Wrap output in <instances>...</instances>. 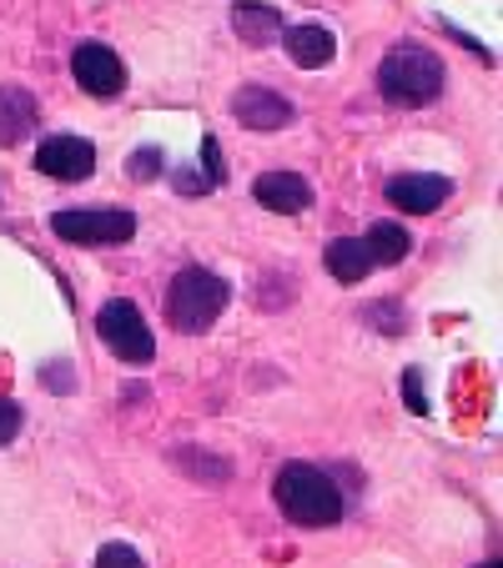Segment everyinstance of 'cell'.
Masks as SVG:
<instances>
[{"label": "cell", "instance_id": "cell-1", "mask_svg": "<svg viewBox=\"0 0 503 568\" xmlns=\"http://www.w3.org/2000/svg\"><path fill=\"white\" fill-rule=\"evenodd\" d=\"M282 518L298 528H338L343 524V488L312 463H282L272 478Z\"/></svg>", "mask_w": 503, "mask_h": 568}, {"label": "cell", "instance_id": "cell-2", "mask_svg": "<svg viewBox=\"0 0 503 568\" xmlns=\"http://www.w3.org/2000/svg\"><path fill=\"white\" fill-rule=\"evenodd\" d=\"M443 81H449V71H443V61L429 51V45H393V51L383 55V65H378V91H383L388 106H429V101L443 97Z\"/></svg>", "mask_w": 503, "mask_h": 568}, {"label": "cell", "instance_id": "cell-3", "mask_svg": "<svg viewBox=\"0 0 503 568\" xmlns=\"http://www.w3.org/2000/svg\"><path fill=\"white\" fill-rule=\"evenodd\" d=\"M227 297H232V287L217 272L182 267L172 277V287H167V317H172L177 333H207L227 312Z\"/></svg>", "mask_w": 503, "mask_h": 568}, {"label": "cell", "instance_id": "cell-4", "mask_svg": "<svg viewBox=\"0 0 503 568\" xmlns=\"http://www.w3.org/2000/svg\"><path fill=\"white\" fill-rule=\"evenodd\" d=\"M97 337L121 363H151V353H157V337H151L147 317H141V307L127 297H111L107 307L97 312Z\"/></svg>", "mask_w": 503, "mask_h": 568}, {"label": "cell", "instance_id": "cell-5", "mask_svg": "<svg viewBox=\"0 0 503 568\" xmlns=\"http://www.w3.org/2000/svg\"><path fill=\"white\" fill-rule=\"evenodd\" d=\"M51 232L71 247H121L137 236V216L121 206H101V212H56Z\"/></svg>", "mask_w": 503, "mask_h": 568}, {"label": "cell", "instance_id": "cell-6", "mask_svg": "<svg viewBox=\"0 0 503 568\" xmlns=\"http://www.w3.org/2000/svg\"><path fill=\"white\" fill-rule=\"evenodd\" d=\"M71 75H76V87L87 91V97H97V101H111V97L127 91V65H121V55L111 51V45H101V41L76 45Z\"/></svg>", "mask_w": 503, "mask_h": 568}, {"label": "cell", "instance_id": "cell-7", "mask_svg": "<svg viewBox=\"0 0 503 568\" xmlns=\"http://www.w3.org/2000/svg\"><path fill=\"white\" fill-rule=\"evenodd\" d=\"M36 172L51 182H87L97 172V146L87 136H46L36 146Z\"/></svg>", "mask_w": 503, "mask_h": 568}, {"label": "cell", "instance_id": "cell-8", "mask_svg": "<svg viewBox=\"0 0 503 568\" xmlns=\"http://www.w3.org/2000/svg\"><path fill=\"white\" fill-rule=\"evenodd\" d=\"M232 116L242 121L247 131H282L298 111H292L288 97H278V91H268V87H242L232 97Z\"/></svg>", "mask_w": 503, "mask_h": 568}, {"label": "cell", "instance_id": "cell-9", "mask_svg": "<svg viewBox=\"0 0 503 568\" xmlns=\"http://www.w3.org/2000/svg\"><path fill=\"white\" fill-rule=\"evenodd\" d=\"M449 196H453L449 176H393V182H388V202H393L398 212H408V216L439 212Z\"/></svg>", "mask_w": 503, "mask_h": 568}, {"label": "cell", "instance_id": "cell-10", "mask_svg": "<svg viewBox=\"0 0 503 568\" xmlns=\"http://www.w3.org/2000/svg\"><path fill=\"white\" fill-rule=\"evenodd\" d=\"M252 196L278 216H298L312 206V186L302 182L298 172H262L258 182H252Z\"/></svg>", "mask_w": 503, "mask_h": 568}, {"label": "cell", "instance_id": "cell-11", "mask_svg": "<svg viewBox=\"0 0 503 568\" xmlns=\"http://www.w3.org/2000/svg\"><path fill=\"white\" fill-rule=\"evenodd\" d=\"M232 26H237V36H242L247 45H272L282 31H288V21H282V11L278 6H268V0H237L232 6Z\"/></svg>", "mask_w": 503, "mask_h": 568}, {"label": "cell", "instance_id": "cell-12", "mask_svg": "<svg viewBox=\"0 0 503 568\" xmlns=\"http://www.w3.org/2000/svg\"><path fill=\"white\" fill-rule=\"evenodd\" d=\"M36 121H41V106H36L31 91L0 87V146H16V141H26L36 131Z\"/></svg>", "mask_w": 503, "mask_h": 568}, {"label": "cell", "instance_id": "cell-13", "mask_svg": "<svg viewBox=\"0 0 503 568\" xmlns=\"http://www.w3.org/2000/svg\"><path fill=\"white\" fill-rule=\"evenodd\" d=\"M288 55L302 71H322V65H332V55H338V36H332L328 26H292Z\"/></svg>", "mask_w": 503, "mask_h": 568}, {"label": "cell", "instance_id": "cell-14", "mask_svg": "<svg viewBox=\"0 0 503 568\" xmlns=\"http://www.w3.org/2000/svg\"><path fill=\"white\" fill-rule=\"evenodd\" d=\"M322 262H328V272L343 282V287H358V282L373 272V257H368L363 236H338V242L322 252Z\"/></svg>", "mask_w": 503, "mask_h": 568}, {"label": "cell", "instance_id": "cell-15", "mask_svg": "<svg viewBox=\"0 0 503 568\" xmlns=\"http://www.w3.org/2000/svg\"><path fill=\"white\" fill-rule=\"evenodd\" d=\"M363 247H368V257H373V267L378 262H383V267H398V262L413 252V236H408L403 222H373L363 236Z\"/></svg>", "mask_w": 503, "mask_h": 568}, {"label": "cell", "instance_id": "cell-16", "mask_svg": "<svg viewBox=\"0 0 503 568\" xmlns=\"http://www.w3.org/2000/svg\"><path fill=\"white\" fill-rule=\"evenodd\" d=\"M172 463L177 468H187L192 478H212V483H227V473H232L222 458H207V453H192V448H177Z\"/></svg>", "mask_w": 503, "mask_h": 568}, {"label": "cell", "instance_id": "cell-17", "mask_svg": "<svg viewBox=\"0 0 503 568\" xmlns=\"http://www.w3.org/2000/svg\"><path fill=\"white\" fill-rule=\"evenodd\" d=\"M363 322H378V333H388V337H398L408 327V317H403L398 302H373V307H363Z\"/></svg>", "mask_w": 503, "mask_h": 568}, {"label": "cell", "instance_id": "cell-18", "mask_svg": "<svg viewBox=\"0 0 503 568\" xmlns=\"http://www.w3.org/2000/svg\"><path fill=\"white\" fill-rule=\"evenodd\" d=\"M161 172H167V151L141 146L137 156H131V176H137V182H151V176H161Z\"/></svg>", "mask_w": 503, "mask_h": 568}, {"label": "cell", "instance_id": "cell-19", "mask_svg": "<svg viewBox=\"0 0 503 568\" xmlns=\"http://www.w3.org/2000/svg\"><path fill=\"white\" fill-rule=\"evenodd\" d=\"M97 568H147V564H141V554L131 544H107L97 554Z\"/></svg>", "mask_w": 503, "mask_h": 568}, {"label": "cell", "instance_id": "cell-20", "mask_svg": "<svg viewBox=\"0 0 503 568\" xmlns=\"http://www.w3.org/2000/svg\"><path fill=\"white\" fill-rule=\"evenodd\" d=\"M16 433H21V408H16L11 397H0V448H6Z\"/></svg>", "mask_w": 503, "mask_h": 568}, {"label": "cell", "instance_id": "cell-21", "mask_svg": "<svg viewBox=\"0 0 503 568\" xmlns=\"http://www.w3.org/2000/svg\"><path fill=\"white\" fill-rule=\"evenodd\" d=\"M403 393H408V408H413V413H429V397H423V383H418V373L403 377Z\"/></svg>", "mask_w": 503, "mask_h": 568}, {"label": "cell", "instance_id": "cell-22", "mask_svg": "<svg viewBox=\"0 0 503 568\" xmlns=\"http://www.w3.org/2000/svg\"><path fill=\"white\" fill-rule=\"evenodd\" d=\"M483 568H499V564H483Z\"/></svg>", "mask_w": 503, "mask_h": 568}]
</instances>
